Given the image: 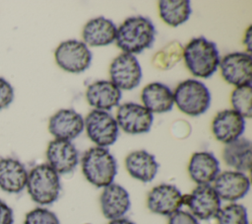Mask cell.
<instances>
[{"instance_id": "34", "label": "cell", "mask_w": 252, "mask_h": 224, "mask_svg": "<svg viewBox=\"0 0 252 224\" xmlns=\"http://www.w3.org/2000/svg\"><path fill=\"white\" fill-rule=\"evenodd\" d=\"M108 224H135L133 221L122 217V218H118V219H114V220H110Z\"/></svg>"}, {"instance_id": "31", "label": "cell", "mask_w": 252, "mask_h": 224, "mask_svg": "<svg viewBox=\"0 0 252 224\" xmlns=\"http://www.w3.org/2000/svg\"><path fill=\"white\" fill-rule=\"evenodd\" d=\"M167 224H200L199 220L195 218L190 212L178 210L169 216Z\"/></svg>"}, {"instance_id": "19", "label": "cell", "mask_w": 252, "mask_h": 224, "mask_svg": "<svg viewBox=\"0 0 252 224\" xmlns=\"http://www.w3.org/2000/svg\"><path fill=\"white\" fill-rule=\"evenodd\" d=\"M86 99L94 110L107 112L118 106L121 91L111 81L99 80L88 86Z\"/></svg>"}, {"instance_id": "22", "label": "cell", "mask_w": 252, "mask_h": 224, "mask_svg": "<svg viewBox=\"0 0 252 224\" xmlns=\"http://www.w3.org/2000/svg\"><path fill=\"white\" fill-rule=\"evenodd\" d=\"M117 27L106 18L90 20L83 29L84 43L90 46H104L115 40Z\"/></svg>"}, {"instance_id": "24", "label": "cell", "mask_w": 252, "mask_h": 224, "mask_svg": "<svg viewBox=\"0 0 252 224\" xmlns=\"http://www.w3.org/2000/svg\"><path fill=\"white\" fill-rule=\"evenodd\" d=\"M224 163L238 172H248L251 169L252 144L245 137H239L225 144L222 151Z\"/></svg>"}, {"instance_id": "30", "label": "cell", "mask_w": 252, "mask_h": 224, "mask_svg": "<svg viewBox=\"0 0 252 224\" xmlns=\"http://www.w3.org/2000/svg\"><path fill=\"white\" fill-rule=\"evenodd\" d=\"M14 100V89L11 84L0 77V110L7 108Z\"/></svg>"}, {"instance_id": "4", "label": "cell", "mask_w": 252, "mask_h": 224, "mask_svg": "<svg viewBox=\"0 0 252 224\" xmlns=\"http://www.w3.org/2000/svg\"><path fill=\"white\" fill-rule=\"evenodd\" d=\"M26 187L31 198L40 205L55 202L60 194L59 175L46 163L33 167L28 173Z\"/></svg>"}, {"instance_id": "16", "label": "cell", "mask_w": 252, "mask_h": 224, "mask_svg": "<svg viewBox=\"0 0 252 224\" xmlns=\"http://www.w3.org/2000/svg\"><path fill=\"white\" fill-rule=\"evenodd\" d=\"M99 202L103 216L109 221L124 217L131 205L126 188L114 183L103 187Z\"/></svg>"}, {"instance_id": "6", "label": "cell", "mask_w": 252, "mask_h": 224, "mask_svg": "<svg viewBox=\"0 0 252 224\" xmlns=\"http://www.w3.org/2000/svg\"><path fill=\"white\" fill-rule=\"evenodd\" d=\"M183 203L198 220L216 218L221 208V200L211 185L197 186L189 194L183 195Z\"/></svg>"}, {"instance_id": "18", "label": "cell", "mask_w": 252, "mask_h": 224, "mask_svg": "<svg viewBox=\"0 0 252 224\" xmlns=\"http://www.w3.org/2000/svg\"><path fill=\"white\" fill-rule=\"evenodd\" d=\"M188 173L198 186L211 185L220 174V162L210 152H196L190 158Z\"/></svg>"}, {"instance_id": "26", "label": "cell", "mask_w": 252, "mask_h": 224, "mask_svg": "<svg viewBox=\"0 0 252 224\" xmlns=\"http://www.w3.org/2000/svg\"><path fill=\"white\" fill-rule=\"evenodd\" d=\"M183 47L178 41H171L159 51H158L152 60L154 67L159 70H167L173 67L182 57Z\"/></svg>"}, {"instance_id": "21", "label": "cell", "mask_w": 252, "mask_h": 224, "mask_svg": "<svg viewBox=\"0 0 252 224\" xmlns=\"http://www.w3.org/2000/svg\"><path fill=\"white\" fill-rule=\"evenodd\" d=\"M28 171L17 159H0V187L9 193L21 192L27 185Z\"/></svg>"}, {"instance_id": "3", "label": "cell", "mask_w": 252, "mask_h": 224, "mask_svg": "<svg viewBox=\"0 0 252 224\" xmlns=\"http://www.w3.org/2000/svg\"><path fill=\"white\" fill-rule=\"evenodd\" d=\"M82 172L89 183L96 187H105L113 183L117 163L107 148L93 147L82 158Z\"/></svg>"}, {"instance_id": "25", "label": "cell", "mask_w": 252, "mask_h": 224, "mask_svg": "<svg viewBox=\"0 0 252 224\" xmlns=\"http://www.w3.org/2000/svg\"><path fill=\"white\" fill-rule=\"evenodd\" d=\"M158 10L162 21L171 27L182 25L191 15L188 0H161L158 2Z\"/></svg>"}, {"instance_id": "20", "label": "cell", "mask_w": 252, "mask_h": 224, "mask_svg": "<svg viewBox=\"0 0 252 224\" xmlns=\"http://www.w3.org/2000/svg\"><path fill=\"white\" fill-rule=\"evenodd\" d=\"M125 168L129 175L143 183L152 182L158 171L156 157L146 150L133 151L125 159Z\"/></svg>"}, {"instance_id": "33", "label": "cell", "mask_w": 252, "mask_h": 224, "mask_svg": "<svg viewBox=\"0 0 252 224\" xmlns=\"http://www.w3.org/2000/svg\"><path fill=\"white\" fill-rule=\"evenodd\" d=\"M243 43L246 46L247 53H251L252 50V26H249L244 33V38H243Z\"/></svg>"}, {"instance_id": "8", "label": "cell", "mask_w": 252, "mask_h": 224, "mask_svg": "<svg viewBox=\"0 0 252 224\" xmlns=\"http://www.w3.org/2000/svg\"><path fill=\"white\" fill-rule=\"evenodd\" d=\"M54 56L58 66L70 73L85 71L92 61V52L88 45L77 39L61 42L55 49Z\"/></svg>"}, {"instance_id": "7", "label": "cell", "mask_w": 252, "mask_h": 224, "mask_svg": "<svg viewBox=\"0 0 252 224\" xmlns=\"http://www.w3.org/2000/svg\"><path fill=\"white\" fill-rule=\"evenodd\" d=\"M88 137L98 147L112 145L119 132V127L116 119L107 112L94 110L84 120Z\"/></svg>"}, {"instance_id": "2", "label": "cell", "mask_w": 252, "mask_h": 224, "mask_svg": "<svg viewBox=\"0 0 252 224\" xmlns=\"http://www.w3.org/2000/svg\"><path fill=\"white\" fill-rule=\"evenodd\" d=\"M182 57L188 70L201 78L211 77L217 71L220 60L216 44L204 37L192 38L183 48Z\"/></svg>"}, {"instance_id": "17", "label": "cell", "mask_w": 252, "mask_h": 224, "mask_svg": "<svg viewBox=\"0 0 252 224\" xmlns=\"http://www.w3.org/2000/svg\"><path fill=\"white\" fill-rule=\"evenodd\" d=\"M244 129V117L233 110H223L218 112L212 122L214 136L224 144L241 137Z\"/></svg>"}, {"instance_id": "1", "label": "cell", "mask_w": 252, "mask_h": 224, "mask_svg": "<svg viewBox=\"0 0 252 224\" xmlns=\"http://www.w3.org/2000/svg\"><path fill=\"white\" fill-rule=\"evenodd\" d=\"M156 34L155 26L150 19L142 16L130 17L117 28L115 41L124 53L134 55L151 47Z\"/></svg>"}, {"instance_id": "27", "label": "cell", "mask_w": 252, "mask_h": 224, "mask_svg": "<svg viewBox=\"0 0 252 224\" xmlns=\"http://www.w3.org/2000/svg\"><path fill=\"white\" fill-rule=\"evenodd\" d=\"M232 110L241 116L251 117L252 115V87L251 84L236 87L230 97Z\"/></svg>"}, {"instance_id": "28", "label": "cell", "mask_w": 252, "mask_h": 224, "mask_svg": "<svg viewBox=\"0 0 252 224\" xmlns=\"http://www.w3.org/2000/svg\"><path fill=\"white\" fill-rule=\"evenodd\" d=\"M218 224H249L245 206L231 202L221 207L216 216Z\"/></svg>"}, {"instance_id": "10", "label": "cell", "mask_w": 252, "mask_h": 224, "mask_svg": "<svg viewBox=\"0 0 252 224\" xmlns=\"http://www.w3.org/2000/svg\"><path fill=\"white\" fill-rule=\"evenodd\" d=\"M222 78L229 84L239 87L251 84L252 57L247 52H231L224 55L219 64Z\"/></svg>"}, {"instance_id": "5", "label": "cell", "mask_w": 252, "mask_h": 224, "mask_svg": "<svg viewBox=\"0 0 252 224\" xmlns=\"http://www.w3.org/2000/svg\"><path fill=\"white\" fill-rule=\"evenodd\" d=\"M174 104L185 114L198 116L207 112L211 105V94L206 85L195 79H188L175 88Z\"/></svg>"}, {"instance_id": "15", "label": "cell", "mask_w": 252, "mask_h": 224, "mask_svg": "<svg viewBox=\"0 0 252 224\" xmlns=\"http://www.w3.org/2000/svg\"><path fill=\"white\" fill-rule=\"evenodd\" d=\"M48 130L55 139L71 141L84 130V119L76 111L62 109L50 117Z\"/></svg>"}, {"instance_id": "9", "label": "cell", "mask_w": 252, "mask_h": 224, "mask_svg": "<svg viewBox=\"0 0 252 224\" xmlns=\"http://www.w3.org/2000/svg\"><path fill=\"white\" fill-rule=\"evenodd\" d=\"M110 81L121 91H130L139 86L142 80V68L137 58L128 53L116 56L109 68Z\"/></svg>"}, {"instance_id": "13", "label": "cell", "mask_w": 252, "mask_h": 224, "mask_svg": "<svg viewBox=\"0 0 252 224\" xmlns=\"http://www.w3.org/2000/svg\"><path fill=\"white\" fill-rule=\"evenodd\" d=\"M213 187L220 200L235 202L243 198L250 189V180L245 173L224 171L213 182Z\"/></svg>"}, {"instance_id": "29", "label": "cell", "mask_w": 252, "mask_h": 224, "mask_svg": "<svg viewBox=\"0 0 252 224\" xmlns=\"http://www.w3.org/2000/svg\"><path fill=\"white\" fill-rule=\"evenodd\" d=\"M24 224H60L57 215L44 207H36L26 214Z\"/></svg>"}, {"instance_id": "11", "label": "cell", "mask_w": 252, "mask_h": 224, "mask_svg": "<svg viewBox=\"0 0 252 224\" xmlns=\"http://www.w3.org/2000/svg\"><path fill=\"white\" fill-rule=\"evenodd\" d=\"M115 119L118 127L123 131L130 134H140L150 131L154 115L142 105L125 103L119 106Z\"/></svg>"}, {"instance_id": "23", "label": "cell", "mask_w": 252, "mask_h": 224, "mask_svg": "<svg viewBox=\"0 0 252 224\" xmlns=\"http://www.w3.org/2000/svg\"><path fill=\"white\" fill-rule=\"evenodd\" d=\"M141 99L144 107L152 113H163L171 111L174 105L173 92L164 84L154 82L144 87Z\"/></svg>"}, {"instance_id": "14", "label": "cell", "mask_w": 252, "mask_h": 224, "mask_svg": "<svg viewBox=\"0 0 252 224\" xmlns=\"http://www.w3.org/2000/svg\"><path fill=\"white\" fill-rule=\"evenodd\" d=\"M47 164L58 174L65 175L75 170L79 163V152L68 140L54 139L46 149Z\"/></svg>"}, {"instance_id": "32", "label": "cell", "mask_w": 252, "mask_h": 224, "mask_svg": "<svg viewBox=\"0 0 252 224\" xmlns=\"http://www.w3.org/2000/svg\"><path fill=\"white\" fill-rule=\"evenodd\" d=\"M13 210L11 207L0 200V224H13Z\"/></svg>"}, {"instance_id": "12", "label": "cell", "mask_w": 252, "mask_h": 224, "mask_svg": "<svg viewBox=\"0 0 252 224\" xmlns=\"http://www.w3.org/2000/svg\"><path fill=\"white\" fill-rule=\"evenodd\" d=\"M183 195L175 186L160 184L148 193L147 206L153 213L169 217L184 205Z\"/></svg>"}]
</instances>
